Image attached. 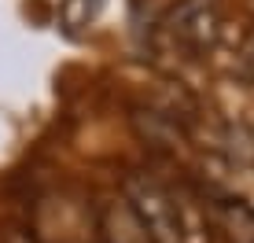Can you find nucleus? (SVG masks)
Here are the masks:
<instances>
[{
    "label": "nucleus",
    "mask_w": 254,
    "mask_h": 243,
    "mask_svg": "<svg viewBox=\"0 0 254 243\" xmlns=\"http://www.w3.org/2000/svg\"><path fill=\"white\" fill-rule=\"evenodd\" d=\"M162 37L188 59L210 56L217 48V37H221L217 0H177L162 15Z\"/></svg>",
    "instance_id": "f257e3e1"
},
{
    "label": "nucleus",
    "mask_w": 254,
    "mask_h": 243,
    "mask_svg": "<svg viewBox=\"0 0 254 243\" xmlns=\"http://www.w3.org/2000/svg\"><path fill=\"white\" fill-rule=\"evenodd\" d=\"M236 77H240V81H254V30L247 33L240 56H236Z\"/></svg>",
    "instance_id": "423d86ee"
},
{
    "label": "nucleus",
    "mask_w": 254,
    "mask_h": 243,
    "mask_svg": "<svg viewBox=\"0 0 254 243\" xmlns=\"http://www.w3.org/2000/svg\"><path fill=\"white\" fill-rule=\"evenodd\" d=\"M122 199L136 214L140 229L147 232L151 243H185L181 240V221H177V199L170 188H162L147 173H129L122 184Z\"/></svg>",
    "instance_id": "f03ea898"
},
{
    "label": "nucleus",
    "mask_w": 254,
    "mask_h": 243,
    "mask_svg": "<svg viewBox=\"0 0 254 243\" xmlns=\"http://www.w3.org/2000/svg\"><path fill=\"white\" fill-rule=\"evenodd\" d=\"M100 232L103 243H151L147 232L140 229L136 214L126 206V199H111L100 206Z\"/></svg>",
    "instance_id": "20e7f679"
},
{
    "label": "nucleus",
    "mask_w": 254,
    "mask_h": 243,
    "mask_svg": "<svg viewBox=\"0 0 254 243\" xmlns=\"http://www.w3.org/2000/svg\"><path fill=\"white\" fill-rule=\"evenodd\" d=\"M210 221L225 236V243H254V210L240 199H217L210 203Z\"/></svg>",
    "instance_id": "7ed1b4c3"
},
{
    "label": "nucleus",
    "mask_w": 254,
    "mask_h": 243,
    "mask_svg": "<svg viewBox=\"0 0 254 243\" xmlns=\"http://www.w3.org/2000/svg\"><path fill=\"white\" fill-rule=\"evenodd\" d=\"M7 243H37V240H33V236H30V232H15V236H11V240H7Z\"/></svg>",
    "instance_id": "0eeeda50"
},
{
    "label": "nucleus",
    "mask_w": 254,
    "mask_h": 243,
    "mask_svg": "<svg viewBox=\"0 0 254 243\" xmlns=\"http://www.w3.org/2000/svg\"><path fill=\"white\" fill-rule=\"evenodd\" d=\"M100 7H103V0H63V22H66V30H85L89 22H96V15H100Z\"/></svg>",
    "instance_id": "39448f33"
}]
</instances>
